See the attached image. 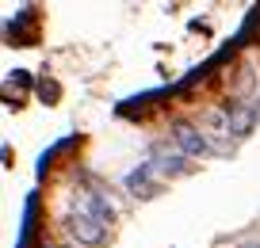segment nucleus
Segmentation results:
<instances>
[{
	"label": "nucleus",
	"instance_id": "5",
	"mask_svg": "<svg viewBox=\"0 0 260 248\" xmlns=\"http://www.w3.org/2000/svg\"><path fill=\"white\" fill-rule=\"evenodd\" d=\"M153 172L180 176V172H184V153H180V149H169V145H161V149L153 153Z\"/></svg>",
	"mask_w": 260,
	"mask_h": 248
},
{
	"label": "nucleus",
	"instance_id": "8",
	"mask_svg": "<svg viewBox=\"0 0 260 248\" xmlns=\"http://www.w3.org/2000/svg\"><path fill=\"white\" fill-rule=\"evenodd\" d=\"M57 248H69V244H57Z\"/></svg>",
	"mask_w": 260,
	"mask_h": 248
},
{
	"label": "nucleus",
	"instance_id": "4",
	"mask_svg": "<svg viewBox=\"0 0 260 248\" xmlns=\"http://www.w3.org/2000/svg\"><path fill=\"white\" fill-rule=\"evenodd\" d=\"M252 122H256V111H252L249 103H234V107L226 111V130H230L234 137H245Z\"/></svg>",
	"mask_w": 260,
	"mask_h": 248
},
{
	"label": "nucleus",
	"instance_id": "2",
	"mask_svg": "<svg viewBox=\"0 0 260 248\" xmlns=\"http://www.w3.org/2000/svg\"><path fill=\"white\" fill-rule=\"evenodd\" d=\"M172 141H176V149L184 153V157H203V153L211 149V141L203 137V130L187 126V122H176V126H172Z\"/></svg>",
	"mask_w": 260,
	"mask_h": 248
},
{
	"label": "nucleus",
	"instance_id": "1",
	"mask_svg": "<svg viewBox=\"0 0 260 248\" xmlns=\"http://www.w3.org/2000/svg\"><path fill=\"white\" fill-rule=\"evenodd\" d=\"M65 229H69V237H73L77 244H88V248H96V244L107 240V225H100L96 218H92L88 210H81V206H73L65 214Z\"/></svg>",
	"mask_w": 260,
	"mask_h": 248
},
{
	"label": "nucleus",
	"instance_id": "3",
	"mask_svg": "<svg viewBox=\"0 0 260 248\" xmlns=\"http://www.w3.org/2000/svg\"><path fill=\"white\" fill-rule=\"evenodd\" d=\"M77 206H81V210H88V214L96 218L100 225H111V222H115V206L107 202V195H100V191H84Z\"/></svg>",
	"mask_w": 260,
	"mask_h": 248
},
{
	"label": "nucleus",
	"instance_id": "6",
	"mask_svg": "<svg viewBox=\"0 0 260 248\" xmlns=\"http://www.w3.org/2000/svg\"><path fill=\"white\" fill-rule=\"evenodd\" d=\"M149 176H153V160H146V164H138V168L126 176V191L134 195H146L149 191Z\"/></svg>",
	"mask_w": 260,
	"mask_h": 248
},
{
	"label": "nucleus",
	"instance_id": "7",
	"mask_svg": "<svg viewBox=\"0 0 260 248\" xmlns=\"http://www.w3.org/2000/svg\"><path fill=\"white\" fill-rule=\"evenodd\" d=\"M241 248H260V240H249V244H241Z\"/></svg>",
	"mask_w": 260,
	"mask_h": 248
}]
</instances>
